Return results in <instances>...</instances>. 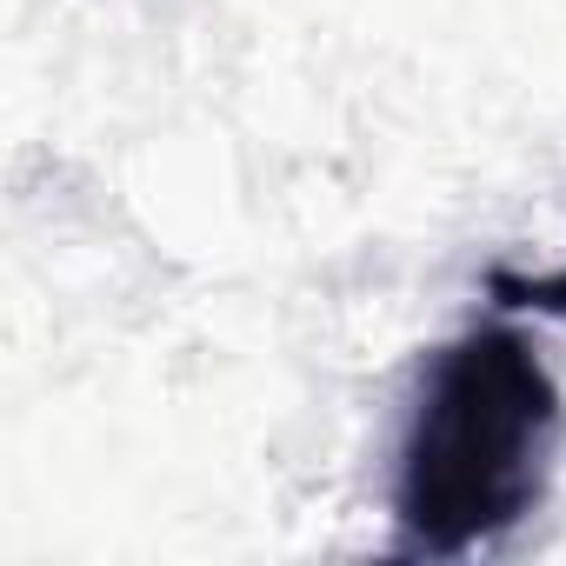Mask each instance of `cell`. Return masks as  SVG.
I'll return each mask as SVG.
<instances>
[{"mask_svg": "<svg viewBox=\"0 0 566 566\" xmlns=\"http://www.w3.org/2000/svg\"><path fill=\"white\" fill-rule=\"evenodd\" d=\"M559 433L566 407L526 334L467 327L433 347L394 453V546L467 559L506 539L546 500Z\"/></svg>", "mask_w": 566, "mask_h": 566, "instance_id": "cell-1", "label": "cell"}, {"mask_svg": "<svg viewBox=\"0 0 566 566\" xmlns=\"http://www.w3.org/2000/svg\"><path fill=\"white\" fill-rule=\"evenodd\" d=\"M486 294L513 314H546L566 321V266L553 273H520V266H486Z\"/></svg>", "mask_w": 566, "mask_h": 566, "instance_id": "cell-2", "label": "cell"}]
</instances>
